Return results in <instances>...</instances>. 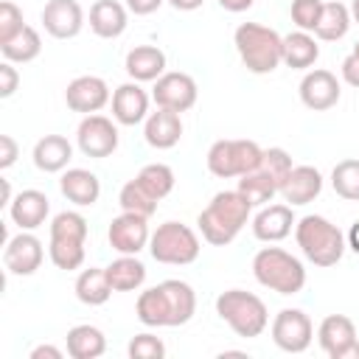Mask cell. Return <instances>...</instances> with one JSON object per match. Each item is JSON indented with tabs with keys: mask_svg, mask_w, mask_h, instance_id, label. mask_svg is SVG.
Here are the masks:
<instances>
[{
	"mask_svg": "<svg viewBox=\"0 0 359 359\" xmlns=\"http://www.w3.org/2000/svg\"><path fill=\"white\" fill-rule=\"evenodd\" d=\"M20 157V146L11 135H0V168H11Z\"/></svg>",
	"mask_w": 359,
	"mask_h": 359,
	"instance_id": "cell-43",
	"label": "cell"
},
{
	"mask_svg": "<svg viewBox=\"0 0 359 359\" xmlns=\"http://www.w3.org/2000/svg\"><path fill=\"white\" fill-rule=\"evenodd\" d=\"M356 325L345 314H328L317 328V342L331 359H342L345 351L356 342Z\"/></svg>",
	"mask_w": 359,
	"mask_h": 359,
	"instance_id": "cell-22",
	"label": "cell"
},
{
	"mask_svg": "<svg viewBox=\"0 0 359 359\" xmlns=\"http://www.w3.org/2000/svg\"><path fill=\"white\" fill-rule=\"evenodd\" d=\"M250 213H252V205L238 188L236 191H219L208 202V208L199 213L196 224H199V233L208 244L224 247L241 233Z\"/></svg>",
	"mask_w": 359,
	"mask_h": 359,
	"instance_id": "cell-2",
	"label": "cell"
},
{
	"mask_svg": "<svg viewBox=\"0 0 359 359\" xmlns=\"http://www.w3.org/2000/svg\"><path fill=\"white\" fill-rule=\"evenodd\" d=\"M351 22H353V20H351V8H348V6H342V3H325L314 34H317V39H323V42H337V39H342V36L348 34Z\"/></svg>",
	"mask_w": 359,
	"mask_h": 359,
	"instance_id": "cell-34",
	"label": "cell"
},
{
	"mask_svg": "<svg viewBox=\"0 0 359 359\" xmlns=\"http://www.w3.org/2000/svg\"><path fill=\"white\" fill-rule=\"evenodd\" d=\"M143 137L151 149H174L182 137L180 112H171V109H163V107H157V112H149L146 126H143Z\"/></svg>",
	"mask_w": 359,
	"mask_h": 359,
	"instance_id": "cell-23",
	"label": "cell"
},
{
	"mask_svg": "<svg viewBox=\"0 0 359 359\" xmlns=\"http://www.w3.org/2000/svg\"><path fill=\"white\" fill-rule=\"evenodd\" d=\"M216 314L233 328L236 337L255 339L269 325V311L264 300L244 289H227L216 297Z\"/></svg>",
	"mask_w": 359,
	"mask_h": 359,
	"instance_id": "cell-6",
	"label": "cell"
},
{
	"mask_svg": "<svg viewBox=\"0 0 359 359\" xmlns=\"http://www.w3.org/2000/svg\"><path fill=\"white\" fill-rule=\"evenodd\" d=\"M314 325L300 309H280L272 320V342L286 353H303L311 345Z\"/></svg>",
	"mask_w": 359,
	"mask_h": 359,
	"instance_id": "cell-10",
	"label": "cell"
},
{
	"mask_svg": "<svg viewBox=\"0 0 359 359\" xmlns=\"http://www.w3.org/2000/svg\"><path fill=\"white\" fill-rule=\"evenodd\" d=\"M31 359H62V351L56 345H36L31 351Z\"/></svg>",
	"mask_w": 359,
	"mask_h": 359,
	"instance_id": "cell-45",
	"label": "cell"
},
{
	"mask_svg": "<svg viewBox=\"0 0 359 359\" xmlns=\"http://www.w3.org/2000/svg\"><path fill=\"white\" fill-rule=\"evenodd\" d=\"M135 180H137L157 202L165 199V196L174 191V171H171V165H165V163H149V165H143Z\"/></svg>",
	"mask_w": 359,
	"mask_h": 359,
	"instance_id": "cell-35",
	"label": "cell"
},
{
	"mask_svg": "<svg viewBox=\"0 0 359 359\" xmlns=\"http://www.w3.org/2000/svg\"><path fill=\"white\" fill-rule=\"evenodd\" d=\"M199 236L182 222H163L149 238V252L157 264L185 266L199 258Z\"/></svg>",
	"mask_w": 359,
	"mask_h": 359,
	"instance_id": "cell-8",
	"label": "cell"
},
{
	"mask_svg": "<svg viewBox=\"0 0 359 359\" xmlns=\"http://www.w3.org/2000/svg\"><path fill=\"white\" fill-rule=\"evenodd\" d=\"M129 356L132 359H163L165 356V345L154 334H137L129 342Z\"/></svg>",
	"mask_w": 359,
	"mask_h": 359,
	"instance_id": "cell-40",
	"label": "cell"
},
{
	"mask_svg": "<svg viewBox=\"0 0 359 359\" xmlns=\"http://www.w3.org/2000/svg\"><path fill=\"white\" fill-rule=\"evenodd\" d=\"M104 269H107V278L115 292H135L146 280V266L137 255H121Z\"/></svg>",
	"mask_w": 359,
	"mask_h": 359,
	"instance_id": "cell-32",
	"label": "cell"
},
{
	"mask_svg": "<svg viewBox=\"0 0 359 359\" xmlns=\"http://www.w3.org/2000/svg\"><path fill=\"white\" fill-rule=\"evenodd\" d=\"M320 56V45L309 31H294L283 36V65L292 70H306L317 62Z\"/></svg>",
	"mask_w": 359,
	"mask_h": 359,
	"instance_id": "cell-29",
	"label": "cell"
},
{
	"mask_svg": "<svg viewBox=\"0 0 359 359\" xmlns=\"http://www.w3.org/2000/svg\"><path fill=\"white\" fill-rule=\"evenodd\" d=\"M22 28H25V22H22L20 6L11 3V0H3L0 3V45L8 42L11 36H17Z\"/></svg>",
	"mask_w": 359,
	"mask_h": 359,
	"instance_id": "cell-39",
	"label": "cell"
},
{
	"mask_svg": "<svg viewBox=\"0 0 359 359\" xmlns=\"http://www.w3.org/2000/svg\"><path fill=\"white\" fill-rule=\"evenodd\" d=\"M342 359H359V339L345 351V356H342Z\"/></svg>",
	"mask_w": 359,
	"mask_h": 359,
	"instance_id": "cell-50",
	"label": "cell"
},
{
	"mask_svg": "<svg viewBox=\"0 0 359 359\" xmlns=\"http://www.w3.org/2000/svg\"><path fill=\"white\" fill-rule=\"evenodd\" d=\"M84 241H87V219L76 210H62L50 222V244L48 255L56 269H79L84 264Z\"/></svg>",
	"mask_w": 359,
	"mask_h": 359,
	"instance_id": "cell-7",
	"label": "cell"
},
{
	"mask_svg": "<svg viewBox=\"0 0 359 359\" xmlns=\"http://www.w3.org/2000/svg\"><path fill=\"white\" fill-rule=\"evenodd\" d=\"M351 20H353V22H359V0H353V3H351Z\"/></svg>",
	"mask_w": 359,
	"mask_h": 359,
	"instance_id": "cell-51",
	"label": "cell"
},
{
	"mask_svg": "<svg viewBox=\"0 0 359 359\" xmlns=\"http://www.w3.org/2000/svg\"><path fill=\"white\" fill-rule=\"evenodd\" d=\"M300 101L303 107L314 109V112H325L331 107H337L339 101V81L331 70H309L300 81Z\"/></svg>",
	"mask_w": 359,
	"mask_h": 359,
	"instance_id": "cell-17",
	"label": "cell"
},
{
	"mask_svg": "<svg viewBox=\"0 0 359 359\" xmlns=\"http://www.w3.org/2000/svg\"><path fill=\"white\" fill-rule=\"evenodd\" d=\"M252 275L261 286L278 294H297L306 286V266L280 247H264L252 258Z\"/></svg>",
	"mask_w": 359,
	"mask_h": 359,
	"instance_id": "cell-5",
	"label": "cell"
},
{
	"mask_svg": "<svg viewBox=\"0 0 359 359\" xmlns=\"http://www.w3.org/2000/svg\"><path fill=\"white\" fill-rule=\"evenodd\" d=\"M118 202H121V208L123 210H129V213H137V216H151L154 210H157V199L137 182V180H129L123 188H121V194H118Z\"/></svg>",
	"mask_w": 359,
	"mask_h": 359,
	"instance_id": "cell-37",
	"label": "cell"
},
{
	"mask_svg": "<svg viewBox=\"0 0 359 359\" xmlns=\"http://www.w3.org/2000/svg\"><path fill=\"white\" fill-rule=\"evenodd\" d=\"M48 213H50V199L42 191H36V188L20 191L11 199V205H8V216H11V222L20 230H36V227H42L45 219H48Z\"/></svg>",
	"mask_w": 359,
	"mask_h": 359,
	"instance_id": "cell-19",
	"label": "cell"
},
{
	"mask_svg": "<svg viewBox=\"0 0 359 359\" xmlns=\"http://www.w3.org/2000/svg\"><path fill=\"white\" fill-rule=\"evenodd\" d=\"M261 146L255 140L247 137H224L216 140L208 149V171L213 177L230 180V177H244L247 171H252L261 163Z\"/></svg>",
	"mask_w": 359,
	"mask_h": 359,
	"instance_id": "cell-9",
	"label": "cell"
},
{
	"mask_svg": "<svg viewBox=\"0 0 359 359\" xmlns=\"http://www.w3.org/2000/svg\"><path fill=\"white\" fill-rule=\"evenodd\" d=\"M323 0H292V22L300 31H314L323 14Z\"/></svg>",
	"mask_w": 359,
	"mask_h": 359,
	"instance_id": "cell-38",
	"label": "cell"
},
{
	"mask_svg": "<svg viewBox=\"0 0 359 359\" xmlns=\"http://www.w3.org/2000/svg\"><path fill=\"white\" fill-rule=\"evenodd\" d=\"M294 224L297 222H294L292 205H264L252 219V236L258 241L275 244V241H283Z\"/></svg>",
	"mask_w": 359,
	"mask_h": 359,
	"instance_id": "cell-21",
	"label": "cell"
},
{
	"mask_svg": "<svg viewBox=\"0 0 359 359\" xmlns=\"http://www.w3.org/2000/svg\"><path fill=\"white\" fill-rule=\"evenodd\" d=\"M238 191L250 199L252 208H264V205H269L272 196L280 191V180L258 163L252 171H247L244 177H238Z\"/></svg>",
	"mask_w": 359,
	"mask_h": 359,
	"instance_id": "cell-28",
	"label": "cell"
},
{
	"mask_svg": "<svg viewBox=\"0 0 359 359\" xmlns=\"http://www.w3.org/2000/svg\"><path fill=\"white\" fill-rule=\"evenodd\" d=\"M104 351H107V339H104L101 328L81 323L67 331V353L73 359H98V356H104Z\"/></svg>",
	"mask_w": 359,
	"mask_h": 359,
	"instance_id": "cell-31",
	"label": "cell"
},
{
	"mask_svg": "<svg viewBox=\"0 0 359 359\" xmlns=\"http://www.w3.org/2000/svg\"><path fill=\"white\" fill-rule=\"evenodd\" d=\"M42 258H45V250H42V241L28 233V230H20L14 238H6V250H3V266L11 272V275H34L39 266H42Z\"/></svg>",
	"mask_w": 359,
	"mask_h": 359,
	"instance_id": "cell-14",
	"label": "cell"
},
{
	"mask_svg": "<svg viewBox=\"0 0 359 359\" xmlns=\"http://www.w3.org/2000/svg\"><path fill=\"white\" fill-rule=\"evenodd\" d=\"M107 238H109V247L121 255H137L143 247H149V219L146 216H137V213H129L123 210L121 216H115L109 222V230H107Z\"/></svg>",
	"mask_w": 359,
	"mask_h": 359,
	"instance_id": "cell-13",
	"label": "cell"
},
{
	"mask_svg": "<svg viewBox=\"0 0 359 359\" xmlns=\"http://www.w3.org/2000/svg\"><path fill=\"white\" fill-rule=\"evenodd\" d=\"M323 191V174L314 165H292V171L286 174V180L280 182V196L286 205L297 208V205H309L320 196Z\"/></svg>",
	"mask_w": 359,
	"mask_h": 359,
	"instance_id": "cell-18",
	"label": "cell"
},
{
	"mask_svg": "<svg viewBox=\"0 0 359 359\" xmlns=\"http://www.w3.org/2000/svg\"><path fill=\"white\" fill-rule=\"evenodd\" d=\"M70 157H73V146L62 135H45L34 146V165L39 171H45V174L65 171L67 163H70Z\"/></svg>",
	"mask_w": 359,
	"mask_h": 359,
	"instance_id": "cell-27",
	"label": "cell"
},
{
	"mask_svg": "<svg viewBox=\"0 0 359 359\" xmlns=\"http://www.w3.org/2000/svg\"><path fill=\"white\" fill-rule=\"evenodd\" d=\"M233 45L244 67L255 76H266L283 62V36L261 22H241L233 34Z\"/></svg>",
	"mask_w": 359,
	"mask_h": 359,
	"instance_id": "cell-3",
	"label": "cell"
},
{
	"mask_svg": "<svg viewBox=\"0 0 359 359\" xmlns=\"http://www.w3.org/2000/svg\"><path fill=\"white\" fill-rule=\"evenodd\" d=\"M17 84H20V73L14 62H3L0 65V98H11L17 93Z\"/></svg>",
	"mask_w": 359,
	"mask_h": 359,
	"instance_id": "cell-41",
	"label": "cell"
},
{
	"mask_svg": "<svg viewBox=\"0 0 359 359\" xmlns=\"http://www.w3.org/2000/svg\"><path fill=\"white\" fill-rule=\"evenodd\" d=\"M331 188L348 202H359V160H339L331 171Z\"/></svg>",
	"mask_w": 359,
	"mask_h": 359,
	"instance_id": "cell-36",
	"label": "cell"
},
{
	"mask_svg": "<svg viewBox=\"0 0 359 359\" xmlns=\"http://www.w3.org/2000/svg\"><path fill=\"white\" fill-rule=\"evenodd\" d=\"M0 182H3V205H11V199H14L11 196V182L8 180H0Z\"/></svg>",
	"mask_w": 359,
	"mask_h": 359,
	"instance_id": "cell-49",
	"label": "cell"
},
{
	"mask_svg": "<svg viewBox=\"0 0 359 359\" xmlns=\"http://www.w3.org/2000/svg\"><path fill=\"white\" fill-rule=\"evenodd\" d=\"M59 191H62V196L67 202H73L79 208H90L101 196V182L87 168H67L62 174V180H59Z\"/></svg>",
	"mask_w": 359,
	"mask_h": 359,
	"instance_id": "cell-24",
	"label": "cell"
},
{
	"mask_svg": "<svg viewBox=\"0 0 359 359\" xmlns=\"http://www.w3.org/2000/svg\"><path fill=\"white\" fill-rule=\"evenodd\" d=\"M196 81L188 76V73H180V70H171V73H163L154 87H151V98L157 107L163 109H171V112H188L194 104H196Z\"/></svg>",
	"mask_w": 359,
	"mask_h": 359,
	"instance_id": "cell-11",
	"label": "cell"
},
{
	"mask_svg": "<svg viewBox=\"0 0 359 359\" xmlns=\"http://www.w3.org/2000/svg\"><path fill=\"white\" fill-rule=\"evenodd\" d=\"M163 6V0H126V8L137 17H146V14H154L157 8Z\"/></svg>",
	"mask_w": 359,
	"mask_h": 359,
	"instance_id": "cell-44",
	"label": "cell"
},
{
	"mask_svg": "<svg viewBox=\"0 0 359 359\" xmlns=\"http://www.w3.org/2000/svg\"><path fill=\"white\" fill-rule=\"evenodd\" d=\"M73 289H76V297L84 306H104L109 300V294L115 292L112 283H109V278H107V269H101V266L81 269Z\"/></svg>",
	"mask_w": 359,
	"mask_h": 359,
	"instance_id": "cell-30",
	"label": "cell"
},
{
	"mask_svg": "<svg viewBox=\"0 0 359 359\" xmlns=\"http://www.w3.org/2000/svg\"><path fill=\"white\" fill-rule=\"evenodd\" d=\"M342 79L351 87H359V42L353 45V50L342 59Z\"/></svg>",
	"mask_w": 359,
	"mask_h": 359,
	"instance_id": "cell-42",
	"label": "cell"
},
{
	"mask_svg": "<svg viewBox=\"0 0 359 359\" xmlns=\"http://www.w3.org/2000/svg\"><path fill=\"white\" fill-rule=\"evenodd\" d=\"M345 238H348V247L359 255V222H353V224H351V230H348V236H345Z\"/></svg>",
	"mask_w": 359,
	"mask_h": 359,
	"instance_id": "cell-48",
	"label": "cell"
},
{
	"mask_svg": "<svg viewBox=\"0 0 359 359\" xmlns=\"http://www.w3.org/2000/svg\"><path fill=\"white\" fill-rule=\"evenodd\" d=\"M112 118L123 126H135L149 118V95L137 81H126L112 93Z\"/></svg>",
	"mask_w": 359,
	"mask_h": 359,
	"instance_id": "cell-20",
	"label": "cell"
},
{
	"mask_svg": "<svg viewBox=\"0 0 359 359\" xmlns=\"http://www.w3.org/2000/svg\"><path fill=\"white\" fill-rule=\"evenodd\" d=\"M129 14L118 0H95L90 6V28L101 39H115L126 31Z\"/></svg>",
	"mask_w": 359,
	"mask_h": 359,
	"instance_id": "cell-26",
	"label": "cell"
},
{
	"mask_svg": "<svg viewBox=\"0 0 359 359\" xmlns=\"http://www.w3.org/2000/svg\"><path fill=\"white\" fill-rule=\"evenodd\" d=\"M294 238H297V247L303 250V255L314 266L339 264V258L345 255V247H348L345 233L334 222H328L325 216H317V213H309L294 224Z\"/></svg>",
	"mask_w": 359,
	"mask_h": 359,
	"instance_id": "cell-4",
	"label": "cell"
},
{
	"mask_svg": "<svg viewBox=\"0 0 359 359\" xmlns=\"http://www.w3.org/2000/svg\"><path fill=\"white\" fill-rule=\"evenodd\" d=\"M168 3H171L177 11H196L205 0H168Z\"/></svg>",
	"mask_w": 359,
	"mask_h": 359,
	"instance_id": "cell-47",
	"label": "cell"
},
{
	"mask_svg": "<svg viewBox=\"0 0 359 359\" xmlns=\"http://www.w3.org/2000/svg\"><path fill=\"white\" fill-rule=\"evenodd\" d=\"M196 311V292L185 280H163L140 292L135 314L149 328H174L185 325Z\"/></svg>",
	"mask_w": 359,
	"mask_h": 359,
	"instance_id": "cell-1",
	"label": "cell"
},
{
	"mask_svg": "<svg viewBox=\"0 0 359 359\" xmlns=\"http://www.w3.org/2000/svg\"><path fill=\"white\" fill-rule=\"evenodd\" d=\"M0 53L6 62H14V65H28L34 62L39 53H42V39H39V31L25 25L17 36H11L8 42L0 45Z\"/></svg>",
	"mask_w": 359,
	"mask_h": 359,
	"instance_id": "cell-33",
	"label": "cell"
},
{
	"mask_svg": "<svg viewBox=\"0 0 359 359\" xmlns=\"http://www.w3.org/2000/svg\"><path fill=\"white\" fill-rule=\"evenodd\" d=\"M252 3H255V0H219V6H222L224 11H230V14H241V11H247Z\"/></svg>",
	"mask_w": 359,
	"mask_h": 359,
	"instance_id": "cell-46",
	"label": "cell"
},
{
	"mask_svg": "<svg viewBox=\"0 0 359 359\" xmlns=\"http://www.w3.org/2000/svg\"><path fill=\"white\" fill-rule=\"evenodd\" d=\"M76 143L87 157H109L118 149V126L104 115H84L76 129Z\"/></svg>",
	"mask_w": 359,
	"mask_h": 359,
	"instance_id": "cell-12",
	"label": "cell"
},
{
	"mask_svg": "<svg viewBox=\"0 0 359 359\" xmlns=\"http://www.w3.org/2000/svg\"><path fill=\"white\" fill-rule=\"evenodd\" d=\"M65 101L73 112L95 115L109 104V87L101 76H76L65 90Z\"/></svg>",
	"mask_w": 359,
	"mask_h": 359,
	"instance_id": "cell-15",
	"label": "cell"
},
{
	"mask_svg": "<svg viewBox=\"0 0 359 359\" xmlns=\"http://www.w3.org/2000/svg\"><path fill=\"white\" fill-rule=\"evenodd\" d=\"M132 81H157L165 73V53L157 45H135L123 62Z\"/></svg>",
	"mask_w": 359,
	"mask_h": 359,
	"instance_id": "cell-25",
	"label": "cell"
},
{
	"mask_svg": "<svg viewBox=\"0 0 359 359\" xmlns=\"http://www.w3.org/2000/svg\"><path fill=\"white\" fill-rule=\"evenodd\" d=\"M42 25L53 39H73L84 28V8L79 0H48L42 8Z\"/></svg>",
	"mask_w": 359,
	"mask_h": 359,
	"instance_id": "cell-16",
	"label": "cell"
}]
</instances>
